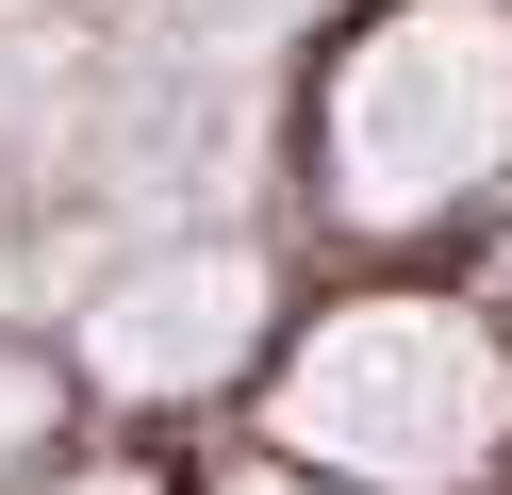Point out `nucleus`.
Instances as JSON below:
<instances>
[{
    "instance_id": "1",
    "label": "nucleus",
    "mask_w": 512,
    "mask_h": 495,
    "mask_svg": "<svg viewBox=\"0 0 512 495\" xmlns=\"http://www.w3.org/2000/svg\"><path fill=\"white\" fill-rule=\"evenodd\" d=\"M281 429L331 462H380V479H463L496 446V347L446 330L430 297H380V314H331L281 380Z\"/></svg>"
},
{
    "instance_id": "2",
    "label": "nucleus",
    "mask_w": 512,
    "mask_h": 495,
    "mask_svg": "<svg viewBox=\"0 0 512 495\" xmlns=\"http://www.w3.org/2000/svg\"><path fill=\"white\" fill-rule=\"evenodd\" d=\"M496 165H512V50H496V33H397V50L347 83L331 198H364V215H413V198L496 182Z\"/></svg>"
},
{
    "instance_id": "3",
    "label": "nucleus",
    "mask_w": 512,
    "mask_h": 495,
    "mask_svg": "<svg viewBox=\"0 0 512 495\" xmlns=\"http://www.w3.org/2000/svg\"><path fill=\"white\" fill-rule=\"evenodd\" d=\"M232 330H248V264L199 248V264H149V281L100 314V363H116V380H215Z\"/></svg>"
},
{
    "instance_id": "4",
    "label": "nucleus",
    "mask_w": 512,
    "mask_h": 495,
    "mask_svg": "<svg viewBox=\"0 0 512 495\" xmlns=\"http://www.w3.org/2000/svg\"><path fill=\"white\" fill-rule=\"evenodd\" d=\"M17 429H34V363H0V446H17Z\"/></svg>"
},
{
    "instance_id": "5",
    "label": "nucleus",
    "mask_w": 512,
    "mask_h": 495,
    "mask_svg": "<svg viewBox=\"0 0 512 495\" xmlns=\"http://www.w3.org/2000/svg\"><path fill=\"white\" fill-rule=\"evenodd\" d=\"M67 495H133V479H67Z\"/></svg>"
},
{
    "instance_id": "6",
    "label": "nucleus",
    "mask_w": 512,
    "mask_h": 495,
    "mask_svg": "<svg viewBox=\"0 0 512 495\" xmlns=\"http://www.w3.org/2000/svg\"><path fill=\"white\" fill-rule=\"evenodd\" d=\"M248 495H298V479H248Z\"/></svg>"
}]
</instances>
